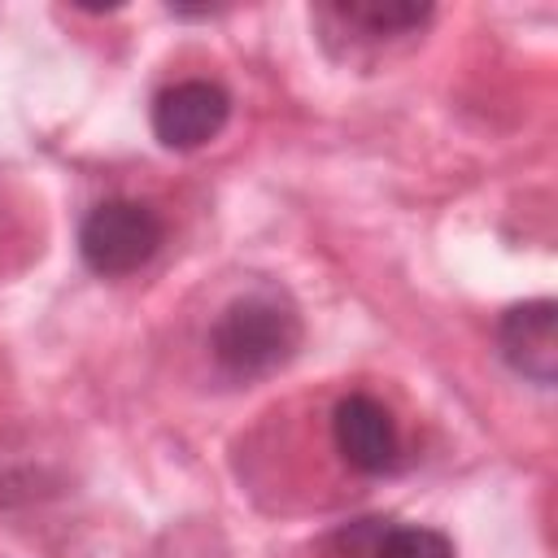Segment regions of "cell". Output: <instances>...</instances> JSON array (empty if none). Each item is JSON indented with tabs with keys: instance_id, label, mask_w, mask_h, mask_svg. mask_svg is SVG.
<instances>
[{
	"instance_id": "cell-1",
	"label": "cell",
	"mask_w": 558,
	"mask_h": 558,
	"mask_svg": "<svg viewBox=\"0 0 558 558\" xmlns=\"http://www.w3.org/2000/svg\"><path fill=\"white\" fill-rule=\"evenodd\" d=\"M301 336L305 331L296 305L283 292L253 288L222 305L209 331V353L231 379H262L296 357Z\"/></svg>"
},
{
	"instance_id": "cell-2",
	"label": "cell",
	"mask_w": 558,
	"mask_h": 558,
	"mask_svg": "<svg viewBox=\"0 0 558 558\" xmlns=\"http://www.w3.org/2000/svg\"><path fill=\"white\" fill-rule=\"evenodd\" d=\"M161 240H166V222L157 218V209L144 201H126V196L96 205L78 227V253L87 270L105 279H122L148 266Z\"/></svg>"
},
{
	"instance_id": "cell-3",
	"label": "cell",
	"mask_w": 558,
	"mask_h": 558,
	"mask_svg": "<svg viewBox=\"0 0 558 558\" xmlns=\"http://www.w3.org/2000/svg\"><path fill=\"white\" fill-rule=\"evenodd\" d=\"M227 118H231V96L214 78H183L157 92L153 100V135L174 153L205 148L209 140L222 135Z\"/></svg>"
},
{
	"instance_id": "cell-4",
	"label": "cell",
	"mask_w": 558,
	"mask_h": 558,
	"mask_svg": "<svg viewBox=\"0 0 558 558\" xmlns=\"http://www.w3.org/2000/svg\"><path fill=\"white\" fill-rule=\"evenodd\" d=\"M331 440L336 453L362 475H388L401 462V436L384 401L371 392H349L331 410Z\"/></svg>"
},
{
	"instance_id": "cell-5",
	"label": "cell",
	"mask_w": 558,
	"mask_h": 558,
	"mask_svg": "<svg viewBox=\"0 0 558 558\" xmlns=\"http://www.w3.org/2000/svg\"><path fill=\"white\" fill-rule=\"evenodd\" d=\"M497 353L514 375L549 388L558 379V305L549 296L510 305L497 323Z\"/></svg>"
},
{
	"instance_id": "cell-6",
	"label": "cell",
	"mask_w": 558,
	"mask_h": 558,
	"mask_svg": "<svg viewBox=\"0 0 558 558\" xmlns=\"http://www.w3.org/2000/svg\"><path fill=\"white\" fill-rule=\"evenodd\" d=\"M432 4H401V0H349V4H327L318 9V22H340L353 31V44H397L414 39L432 22Z\"/></svg>"
},
{
	"instance_id": "cell-7",
	"label": "cell",
	"mask_w": 558,
	"mask_h": 558,
	"mask_svg": "<svg viewBox=\"0 0 558 558\" xmlns=\"http://www.w3.org/2000/svg\"><path fill=\"white\" fill-rule=\"evenodd\" d=\"M366 558H453V541L436 527H375Z\"/></svg>"
}]
</instances>
